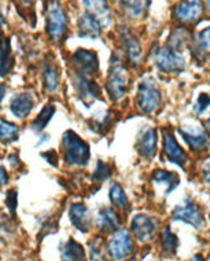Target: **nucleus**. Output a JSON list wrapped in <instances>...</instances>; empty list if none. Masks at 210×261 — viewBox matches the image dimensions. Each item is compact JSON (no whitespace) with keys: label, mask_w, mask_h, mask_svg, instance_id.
I'll return each mask as SVG.
<instances>
[{"label":"nucleus","mask_w":210,"mask_h":261,"mask_svg":"<svg viewBox=\"0 0 210 261\" xmlns=\"http://www.w3.org/2000/svg\"><path fill=\"white\" fill-rule=\"evenodd\" d=\"M62 149L65 160L70 165L85 167L90 161V147L73 130H66L62 136Z\"/></svg>","instance_id":"1"},{"label":"nucleus","mask_w":210,"mask_h":261,"mask_svg":"<svg viewBox=\"0 0 210 261\" xmlns=\"http://www.w3.org/2000/svg\"><path fill=\"white\" fill-rule=\"evenodd\" d=\"M162 105V94L160 86L151 77L140 81L138 90V106L146 114H154Z\"/></svg>","instance_id":"2"},{"label":"nucleus","mask_w":210,"mask_h":261,"mask_svg":"<svg viewBox=\"0 0 210 261\" xmlns=\"http://www.w3.org/2000/svg\"><path fill=\"white\" fill-rule=\"evenodd\" d=\"M155 65L164 73H177L181 72L186 66V59L180 55L177 48L166 45L156 51Z\"/></svg>","instance_id":"3"},{"label":"nucleus","mask_w":210,"mask_h":261,"mask_svg":"<svg viewBox=\"0 0 210 261\" xmlns=\"http://www.w3.org/2000/svg\"><path fill=\"white\" fill-rule=\"evenodd\" d=\"M129 76L126 69L120 63H113L108 77V91L112 99H122L128 92Z\"/></svg>","instance_id":"4"},{"label":"nucleus","mask_w":210,"mask_h":261,"mask_svg":"<svg viewBox=\"0 0 210 261\" xmlns=\"http://www.w3.org/2000/svg\"><path fill=\"white\" fill-rule=\"evenodd\" d=\"M172 217H173V220L186 221L197 228H201L205 223V217H203L201 206L191 198L184 199L181 205H177L174 207V211L172 212Z\"/></svg>","instance_id":"5"},{"label":"nucleus","mask_w":210,"mask_h":261,"mask_svg":"<svg viewBox=\"0 0 210 261\" xmlns=\"http://www.w3.org/2000/svg\"><path fill=\"white\" fill-rule=\"evenodd\" d=\"M108 250L113 260H122L126 256H129L134 250V241L129 231L125 228L114 231L108 243Z\"/></svg>","instance_id":"6"},{"label":"nucleus","mask_w":210,"mask_h":261,"mask_svg":"<svg viewBox=\"0 0 210 261\" xmlns=\"http://www.w3.org/2000/svg\"><path fill=\"white\" fill-rule=\"evenodd\" d=\"M72 65L77 77L92 79L98 72V57L88 50H77L72 57Z\"/></svg>","instance_id":"7"},{"label":"nucleus","mask_w":210,"mask_h":261,"mask_svg":"<svg viewBox=\"0 0 210 261\" xmlns=\"http://www.w3.org/2000/svg\"><path fill=\"white\" fill-rule=\"evenodd\" d=\"M67 27V17L59 3H51L47 13V32L54 40H59L65 35Z\"/></svg>","instance_id":"8"},{"label":"nucleus","mask_w":210,"mask_h":261,"mask_svg":"<svg viewBox=\"0 0 210 261\" xmlns=\"http://www.w3.org/2000/svg\"><path fill=\"white\" fill-rule=\"evenodd\" d=\"M130 228L139 242H148L155 235L156 221L146 215H139V216L134 217Z\"/></svg>","instance_id":"9"},{"label":"nucleus","mask_w":210,"mask_h":261,"mask_svg":"<svg viewBox=\"0 0 210 261\" xmlns=\"http://www.w3.org/2000/svg\"><path fill=\"white\" fill-rule=\"evenodd\" d=\"M203 13L202 0H183L174 9V18L180 22H194Z\"/></svg>","instance_id":"10"},{"label":"nucleus","mask_w":210,"mask_h":261,"mask_svg":"<svg viewBox=\"0 0 210 261\" xmlns=\"http://www.w3.org/2000/svg\"><path fill=\"white\" fill-rule=\"evenodd\" d=\"M180 134L192 150H203L210 143V136L203 128L199 126H183L180 128Z\"/></svg>","instance_id":"11"},{"label":"nucleus","mask_w":210,"mask_h":261,"mask_svg":"<svg viewBox=\"0 0 210 261\" xmlns=\"http://www.w3.org/2000/svg\"><path fill=\"white\" fill-rule=\"evenodd\" d=\"M139 154L144 158H151L156 150V132L150 126H144L143 130L139 134L138 144H136Z\"/></svg>","instance_id":"12"},{"label":"nucleus","mask_w":210,"mask_h":261,"mask_svg":"<svg viewBox=\"0 0 210 261\" xmlns=\"http://www.w3.org/2000/svg\"><path fill=\"white\" fill-rule=\"evenodd\" d=\"M103 28H104L103 23L88 11L83 13L78 19V32H80V36L83 37L96 39L102 35Z\"/></svg>","instance_id":"13"},{"label":"nucleus","mask_w":210,"mask_h":261,"mask_svg":"<svg viewBox=\"0 0 210 261\" xmlns=\"http://www.w3.org/2000/svg\"><path fill=\"white\" fill-rule=\"evenodd\" d=\"M164 150H165L166 157L174 164H177L180 167H184L187 164V154L184 153V150L180 147V144L176 142L174 136L170 132L164 134Z\"/></svg>","instance_id":"14"},{"label":"nucleus","mask_w":210,"mask_h":261,"mask_svg":"<svg viewBox=\"0 0 210 261\" xmlns=\"http://www.w3.org/2000/svg\"><path fill=\"white\" fill-rule=\"evenodd\" d=\"M120 40L126 55H128V59L134 65H138L142 59V47H140L138 37L128 29H124L122 32H120Z\"/></svg>","instance_id":"15"},{"label":"nucleus","mask_w":210,"mask_h":261,"mask_svg":"<svg viewBox=\"0 0 210 261\" xmlns=\"http://www.w3.org/2000/svg\"><path fill=\"white\" fill-rule=\"evenodd\" d=\"M72 224L81 232H87L91 227L90 212L84 203H73L69 211Z\"/></svg>","instance_id":"16"},{"label":"nucleus","mask_w":210,"mask_h":261,"mask_svg":"<svg viewBox=\"0 0 210 261\" xmlns=\"http://www.w3.org/2000/svg\"><path fill=\"white\" fill-rule=\"evenodd\" d=\"M85 11H88L103 23V27H108L112 21L110 9L106 0H83Z\"/></svg>","instance_id":"17"},{"label":"nucleus","mask_w":210,"mask_h":261,"mask_svg":"<svg viewBox=\"0 0 210 261\" xmlns=\"http://www.w3.org/2000/svg\"><path fill=\"white\" fill-rule=\"evenodd\" d=\"M43 81H44L45 90L48 92H57L59 87V70L58 65L54 58H48L44 61V68H43Z\"/></svg>","instance_id":"18"},{"label":"nucleus","mask_w":210,"mask_h":261,"mask_svg":"<svg viewBox=\"0 0 210 261\" xmlns=\"http://www.w3.org/2000/svg\"><path fill=\"white\" fill-rule=\"evenodd\" d=\"M10 109L15 117L25 118L33 109V98L29 92H22V94L15 95L11 102H10Z\"/></svg>","instance_id":"19"},{"label":"nucleus","mask_w":210,"mask_h":261,"mask_svg":"<svg viewBox=\"0 0 210 261\" xmlns=\"http://www.w3.org/2000/svg\"><path fill=\"white\" fill-rule=\"evenodd\" d=\"M96 225L103 232H110V231H117L120 227V217L112 207H103L98 213L96 219Z\"/></svg>","instance_id":"20"},{"label":"nucleus","mask_w":210,"mask_h":261,"mask_svg":"<svg viewBox=\"0 0 210 261\" xmlns=\"http://www.w3.org/2000/svg\"><path fill=\"white\" fill-rule=\"evenodd\" d=\"M13 66V57H11V45L9 37L0 33V77L9 74Z\"/></svg>","instance_id":"21"},{"label":"nucleus","mask_w":210,"mask_h":261,"mask_svg":"<svg viewBox=\"0 0 210 261\" xmlns=\"http://www.w3.org/2000/svg\"><path fill=\"white\" fill-rule=\"evenodd\" d=\"M62 261H85V250L80 243L69 239L62 245Z\"/></svg>","instance_id":"22"},{"label":"nucleus","mask_w":210,"mask_h":261,"mask_svg":"<svg viewBox=\"0 0 210 261\" xmlns=\"http://www.w3.org/2000/svg\"><path fill=\"white\" fill-rule=\"evenodd\" d=\"M122 9L125 10V13L132 17V18H138L146 14L148 6H150V0H117Z\"/></svg>","instance_id":"23"},{"label":"nucleus","mask_w":210,"mask_h":261,"mask_svg":"<svg viewBox=\"0 0 210 261\" xmlns=\"http://www.w3.org/2000/svg\"><path fill=\"white\" fill-rule=\"evenodd\" d=\"M152 180L158 183V185L166 186V193H170L179 185V176L173 173V172L168 171H155L152 173Z\"/></svg>","instance_id":"24"},{"label":"nucleus","mask_w":210,"mask_h":261,"mask_svg":"<svg viewBox=\"0 0 210 261\" xmlns=\"http://www.w3.org/2000/svg\"><path fill=\"white\" fill-rule=\"evenodd\" d=\"M177 246H179L177 237L170 232L169 227H165L161 234L162 252L165 253V254H174V253H176V249H177Z\"/></svg>","instance_id":"25"},{"label":"nucleus","mask_w":210,"mask_h":261,"mask_svg":"<svg viewBox=\"0 0 210 261\" xmlns=\"http://www.w3.org/2000/svg\"><path fill=\"white\" fill-rule=\"evenodd\" d=\"M19 128L13 122L5 121L3 118H0V140L5 143H10L18 138Z\"/></svg>","instance_id":"26"},{"label":"nucleus","mask_w":210,"mask_h":261,"mask_svg":"<svg viewBox=\"0 0 210 261\" xmlns=\"http://www.w3.org/2000/svg\"><path fill=\"white\" fill-rule=\"evenodd\" d=\"M110 201L118 209H126L128 205H129V201L126 198L124 190H122V187L120 185H117V183H113L112 189H110Z\"/></svg>","instance_id":"27"},{"label":"nucleus","mask_w":210,"mask_h":261,"mask_svg":"<svg viewBox=\"0 0 210 261\" xmlns=\"http://www.w3.org/2000/svg\"><path fill=\"white\" fill-rule=\"evenodd\" d=\"M55 113V106L54 105H47L43 110H41V113L37 116V118L33 121V124H32V128L36 130V132H39V130H43L45 128V125L48 124L49 120L52 118V116H54Z\"/></svg>","instance_id":"28"},{"label":"nucleus","mask_w":210,"mask_h":261,"mask_svg":"<svg viewBox=\"0 0 210 261\" xmlns=\"http://www.w3.org/2000/svg\"><path fill=\"white\" fill-rule=\"evenodd\" d=\"M90 252L92 261H108L106 253L103 252V246L100 245V242H98V239H94L90 243Z\"/></svg>","instance_id":"29"},{"label":"nucleus","mask_w":210,"mask_h":261,"mask_svg":"<svg viewBox=\"0 0 210 261\" xmlns=\"http://www.w3.org/2000/svg\"><path fill=\"white\" fill-rule=\"evenodd\" d=\"M198 45L203 54H210V27L198 35Z\"/></svg>","instance_id":"30"},{"label":"nucleus","mask_w":210,"mask_h":261,"mask_svg":"<svg viewBox=\"0 0 210 261\" xmlns=\"http://www.w3.org/2000/svg\"><path fill=\"white\" fill-rule=\"evenodd\" d=\"M110 175H112V169H110V167H109L108 164L99 161L98 165H96V169H95V173H94L95 180H98V181L106 180L108 177H110Z\"/></svg>","instance_id":"31"},{"label":"nucleus","mask_w":210,"mask_h":261,"mask_svg":"<svg viewBox=\"0 0 210 261\" xmlns=\"http://www.w3.org/2000/svg\"><path fill=\"white\" fill-rule=\"evenodd\" d=\"M109 124H110V114L109 113H103L102 117H96L94 120H91L90 125L91 128L96 132V130H104L106 128H109Z\"/></svg>","instance_id":"32"},{"label":"nucleus","mask_w":210,"mask_h":261,"mask_svg":"<svg viewBox=\"0 0 210 261\" xmlns=\"http://www.w3.org/2000/svg\"><path fill=\"white\" fill-rule=\"evenodd\" d=\"M210 106V95L209 94H201L198 96L197 103L194 106V110L198 113V114H202L207 110V108Z\"/></svg>","instance_id":"33"},{"label":"nucleus","mask_w":210,"mask_h":261,"mask_svg":"<svg viewBox=\"0 0 210 261\" xmlns=\"http://www.w3.org/2000/svg\"><path fill=\"white\" fill-rule=\"evenodd\" d=\"M7 206L13 213L15 212V207H17V191L15 190H10L7 193Z\"/></svg>","instance_id":"34"},{"label":"nucleus","mask_w":210,"mask_h":261,"mask_svg":"<svg viewBox=\"0 0 210 261\" xmlns=\"http://www.w3.org/2000/svg\"><path fill=\"white\" fill-rule=\"evenodd\" d=\"M202 176H203V180L210 185V160H207L202 168Z\"/></svg>","instance_id":"35"},{"label":"nucleus","mask_w":210,"mask_h":261,"mask_svg":"<svg viewBox=\"0 0 210 261\" xmlns=\"http://www.w3.org/2000/svg\"><path fill=\"white\" fill-rule=\"evenodd\" d=\"M9 185V175L3 167H0V187H5Z\"/></svg>","instance_id":"36"},{"label":"nucleus","mask_w":210,"mask_h":261,"mask_svg":"<svg viewBox=\"0 0 210 261\" xmlns=\"http://www.w3.org/2000/svg\"><path fill=\"white\" fill-rule=\"evenodd\" d=\"M17 2H18L22 9H27V11L33 13V3H35V0H17Z\"/></svg>","instance_id":"37"},{"label":"nucleus","mask_w":210,"mask_h":261,"mask_svg":"<svg viewBox=\"0 0 210 261\" xmlns=\"http://www.w3.org/2000/svg\"><path fill=\"white\" fill-rule=\"evenodd\" d=\"M41 155H43V158H45V160H48V162L51 165H52V164L57 165V161H58V160H57V154H55L54 151H47V153L41 154Z\"/></svg>","instance_id":"38"},{"label":"nucleus","mask_w":210,"mask_h":261,"mask_svg":"<svg viewBox=\"0 0 210 261\" xmlns=\"http://www.w3.org/2000/svg\"><path fill=\"white\" fill-rule=\"evenodd\" d=\"M5 95H6V86L5 84H0V103H2L3 99H5Z\"/></svg>","instance_id":"39"},{"label":"nucleus","mask_w":210,"mask_h":261,"mask_svg":"<svg viewBox=\"0 0 210 261\" xmlns=\"http://www.w3.org/2000/svg\"><path fill=\"white\" fill-rule=\"evenodd\" d=\"M191 261H205V260H203V258H202L201 256H195V257H194V258H192Z\"/></svg>","instance_id":"40"},{"label":"nucleus","mask_w":210,"mask_h":261,"mask_svg":"<svg viewBox=\"0 0 210 261\" xmlns=\"http://www.w3.org/2000/svg\"><path fill=\"white\" fill-rule=\"evenodd\" d=\"M206 6H207V10H209L210 13V0H206Z\"/></svg>","instance_id":"41"},{"label":"nucleus","mask_w":210,"mask_h":261,"mask_svg":"<svg viewBox=\"0 0 210 261\" xmlns=\"http://www.w3.org/2000/svg\"><path fill=\"white\" fill-rule=\"evenodd\" d=\"M3 23V17H2V13H0V25Z\"/></svg>","instance_id":"42"},{"label":"nucleus","mask_w":210,"mask_h":261,"mask_svg":"<svg viewBox=\"0 0 210 261\" xmlns=\"http://www.w3.org/2000/svg\"><path fill=\"white\" fill-rule=\"evenodd\" d=\"M206 125L209 126V129H210V118H209V120H207V121H206Z\"/></svg>","instance_id":"43"},{"label":"nucleus","mask_w":210,"mask_h":261,"mask_svg":"<svg viewBox=\"0 0 210 261\" xmlns=\"http://www.w3.org/2000/svg\"><path fill=\"white\" fill-rule=\"evenodd\" d=\"M126 261H138L136 258H129V260H126Z\"/></svg>","instance_id":"44"}]
</instances>
